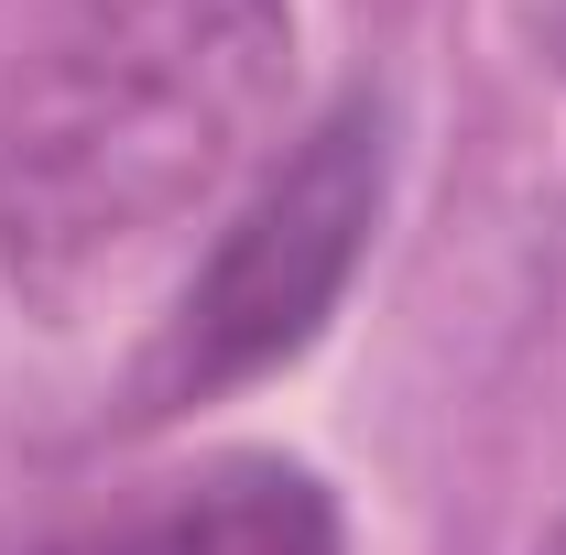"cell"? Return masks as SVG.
I'll return each instance as SVG.
<instances>
[{
  "instance_id": "obj_1",
  "label": "cell",
  "mask_w": 566,
  "mask_h": 555,
  "mask_svg": "<svg viewBox=\"0 0 566 555\" xmlns=\"http://www.w3.org/2000/svg\"><path fill=\"white\" fill-rule=\"evenodd\" d=\"M294 87V0H33L0 76V283L76 327L251 175Z\"/></svg>"
},
{
  "instance_id": "obj_2",
  "label": "cell",
  "mask_w": 566,
  "mask_h": 555,
  "mask_svg": "<svg viewBox=\"0 0 566 555\" xmlns=\"http://www.w3.org/2000/svg\"><path fill=\"white\" fill-rule=\"evenodd\" d=\"M381 175H392L381 109L370 98H338L229 208V229L208 240V262L186 273L164 338L142 348V404L132 415H186V404H218V392L262 381L283 359H305L316 327L338 316L370 229H381Z\"/></svg>"
},
{
  "instance_id": "obj_3",
  "label": "cell",
  "mask_w": 566,
  "mask_h": 555,
  "mask_svg": "<svg viewBox=\"0 0 566 555\" xmlns=\"http://www.w3.org/2000/svg\"><path fill=\"white\" fill-rule=\"evenodd\" d=\"M76 555H349V523L327 480L294 458H208L153 501H132Z\"/></svg>"
},
{
  "instance_id": "obj_4",
  "label": "cell",
  "mask_w": 566,
  "mask_h": 555,
  "mask_svg": "<svg viewBox=\"0 0 566 555\" xmlns=\"http://www.w3.org/2000/svg\"><path fill=\"white\" fill-rule=\"evenodd\" d=\"M545 555H566V523H556V534H545Z\"/></svg>"
}]
</instances>
